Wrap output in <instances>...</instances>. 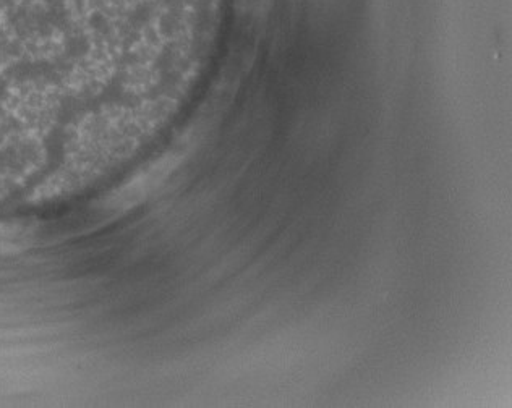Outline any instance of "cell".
<instances>
[{
  "label": "cell",
  "mask_w": 512,
  "mask_h": 408,
  "mask_svg": "<svg viewBox=\"0 0 512 408\" xmlns=\"http://www.w3.org/2000/svg\"><path fill=\"white\" fill-rule=\"evenodd\" d=\"M78 12V0H0V73L46 68Z\"/></svg>",
  "instance_id": "obj_1"
}]
</instances>
